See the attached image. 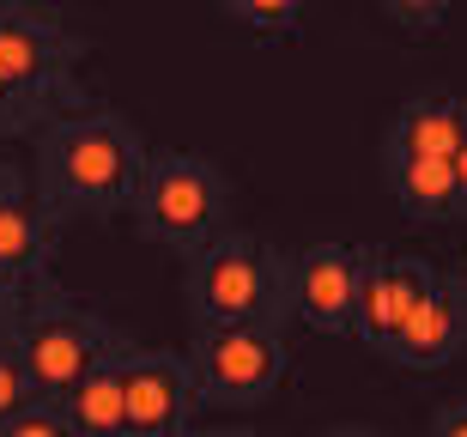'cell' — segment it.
Listing matches in <instances>:
<instances>
[{
    "label": "cell",
    "mask_w": 467,
    "mask_h": 437,
    "mask_svg": "<svg viewBox=\"0 0 467 437\" xmlns=\"http://www.w3.org/2000/svg\"><path fill=\"white\" fill-rule=\"evenodd\" d=\"M292 262L249 231H219L189 255V316L194 328L225 322H279Z\"/></svg>",
    "instance_id": "2"
},
{
    "label": "cell",
    "mask_w": 467,
    "mask_h": 437,
    "mask_svg": "<svg viewBox=\"0 0 467 437\" xmlns=\"http://www.w3.org/2000/svg\"><path fill=\"white\" fill-rule=\"evenodd\" d=\"M73 61H79V43L61 36L55 25L18 13V6H0V79L36 104V98H73Z\"/></svg>",
    "instance_id": "7"
},
{
    "label": "cell",
    "mask_w": 467,
    "mask_h": 437,
    "mask_svg": "<svg viewBox=\"0 0 467 437\" xmlns=\"http://www.w3.org/2000/svg\"><path fill=\"white\" fill-rule=\"evenodd\" d=\"M462 347H467V292H462V274H443L431 286V297L389 334L382 352L400 370H443Z\"/></svg>",
    "instance_id": "9"
},
{
    "label": "cell",
    "mask_w": 467,
    "mask_h": 437,
    "mask_svg": "<svg viewBox=\"0 0 467 437\" xmlns=\"http://www.w3.org/2000/svg\"><path fill=\"white\" fill-rule=\"evenodd\" d=\"M455 176H462V201H467V140L455 146Z\"/></svg>",
    "instance_id": "21"
},
{
    "label": "cell",
    "mask_w": 467,
    "mask_h": 437,
    "mask_svg": "<svg viewBox=\"0 0 467 437\" xmlns=\"http://www.w3.org/2000/svg\"><path fill=\"white\" fill-rule=\"evenodd\" d=\"M55 255V207L25 182L0 176V292L43 280Z\"/></svg>",
    "instance_id": "10"
},
{
    "label": "cell",
    "mask_w": 467,
    "mask_h": 437,
    "mask_svg": "<svg viewBox=\"0 0 467 437\" xmlns=\"http://www.w3.org/2000/svg\"><path fill=\"white\" fill-rule=\"evenodd\" d=\"M194 389L201 401L219 407H261L285 383V340L279 322H225V328H194L189 347Z\"/></svg>",
    "instance_id": "5"
},
{
    "label": "cell",
    "mask_w": 467,
    "mask_h": 437,
    "mask_svg": "<svg viewBox=\"0 0 467 437\" xmlns=\"http://www.w3.org/2000/svg\"><path fill=\"white\" fill-rule=\"evenodd\" d=\"M382 13L395 18L400 31H413V36H431L437 25H443V18H450V6L455 0H377Z\"/></svg>",
    "instance_id": "17"
},
{
    "label": "cell",
    "mask_w": 467,
    "mask_h": 437,
    "mask_svg": "<svg viewBox=\"0 0 467 437\" xmlns=\"http://www.w3.org/2000/svg\"><path fill=\"white\" fill-rule=\"evenodd\" d=\"M25 109H31V104H25V98H18V91L0 79V116H25Z\"/></svg>",
    "instance_id": "20"
},
{
    "label": "cell",
    "mask_w": 467,
    "mask_h": 437,
    "mask_svg": "<svg viewBox=\"0 0 467 437\" xmlns=\"http://www.w3.org/2000/svg\"><path fill=\"white\" fill-rule=\"evenodd\" d=\"M225 207H231V182L225 171L201 152H146V171H140L134 189V225L146 244L164 249H194L225 231Z\"/></svg>",
    "instance_id": "3"
},
{
    "label": "cell",
    "mask_w": 467,
    "mask_h": 437,
    "mask_svg": "<svg viewBox=\"0 0 467 437\" xmlns=\"http://www.w3.org/2000/svg\"><path fill=\"white\" fill-rule=\"evenodd\" d=\"M462 292H467V267H462Z\"/></svg>",
    "instance_id": "22"
},
{
    "label": "cell",
    "mask_w": 467,
    "mask_h": 437,
    "mask_svg": "<svg viewBox=\"0 0 467 437\" xmlns=\"http://www.w3.org/2000/svg\"><path fill=\"white\" fill-rule=\"evenodd\" d=\"M467 140V98L431 91L395 109L382 152H419V158H455V146Z\"/></svg>",
    "instance_id": "12"
},
{
    "label": "cell",
    "mask_w": 467,
    "mask_h": 437,
    "mask_svg": "<svg viewBox=\"0 0 467 437\" xmlns=\"http://www.w3.org/2000/svg\"><path fill=\"white\" fill-rule=\"evenodd\" d=\"M36 171H43V201L55 213H91V219H116L134 207L140 171H146V146L121 116L91 109V116H61L43 128L36 146Z\"/></svg>",
    "instance_id": "1"
},
{
    "label": "cell",
    "mask_w": 467,
    "mask_h": 437,
    "mask_svg": "<svg viewBox=\"0 0 467 437\" xmlns=\"http://www.w3.org/2000/svg\"><path fill=\"white\" fill-rule=\"evenodd\" d=\"M382 182H389V194L400 201V213H407V219H419V225H450V219H467L455 158L382 152Z\"/></svg>",
    "instance_id": "11"
},
{
    "label": "cell",
    "mask_w": 467,
    "mask_h": 437,
    "mask_svg": "<svg viewBox=\"0 0 467 437\" xmlns=\"http://www.w3.org/2000/svg\"><path fill=\"white\" fill-rule=\"evenodd\" d=\"M425 432H431V437H467V401H443V407H431Z\"/></svg>",
    "instance_id": "19"
},
{
    "label": "cell",
    "mask_w": 467,
    "mask_h": 437,
    "mask_svg": "<svg viewBox=\"0 0 467 437\" xmlns=\"http://www.w3.org/2000/svg\"><path fill=\"white\" fill-rule=\"evenodd\" d=\"M13 334L18 359L31 370V389L36 395H61L73 377H86L98 359H116L128 340L121 328H109V316L73 304V297H55V292H36L25 304H13Z\"/></svg>",
    "instance_id": "4"
},
{
    "label": "cell",
    "mask_w": 467,
    "mask_h": 437,
    "mask_svg": "<svg viewBox=\"0 0 467 437\" xmlns=\"http://www.w3.org/2000/svg\"><path fill=\"white\" fill-rule=\"evenodd\" d=\"M25 395H36V389H31V370H25V359H18L13 334H0V413H13Z\"/></svg>",
    "instance_id": "18"
},
{
    "label": "cell",
    "mask_w": 467,
    "mask_h": 437,
    "mask_svg": "<svg viewBox=\"0 0 467 437\" xmlns=\"http://www.w3.org/2000/svg\"><path fill=\"white\" fill-rule=\"evenodd\" d=\"M61 413H67L73 437H121L128 432V413H121V359H98L86 377H73L61 395Z\"/></svg>",
    "instance_id": "13"
},
{
    "label": "cell",
    "mask_w": 467,
    "mask_h": 437,
    "mask_svg": "<svg viewBox=\"0 0 467 437\" xmlns=\"http://www.w3.org/2000/svg\"><path fill=\"white\" fill-rule=\"evenodd\" d=\"M0 437H73L55 395H25L13 413H0Z\"/></svg>",
    "instance_id": "16"
},
{
    "label": "cell",
    "mask_w": 467,
    "mask_h": 437,
    "mask_svg": "<svg viewBox=\"0 0 467 437\" xmlns=\"http://www.w3.org/2000/svg\"><path fill=\"white\" fill-rule=\"evenodd\" d=\"M121 413L128 437H182L194 432V365L189 352H158V347H121Z\"/></svg>",
    "instance_id": "6"
},
{
    "label": "cell",
    "mask_w": 467,
    "mask_h": 437,
    "mask_svg": "<svg viewBox=\"0 0 467 437\" xmlns=\"http://www.w3.org/2000/svg\"><path fill=\"white\" fill-rule=\"evenodd\" d=\"M352 297H358V249L316 244L285 274V304L316 334H352Z\"/></svg>",
    "instance_id": "8"
},
{
    "label": "cell",
    "mask_w": 467,
    "mask_h": 437,
    "mask_svg": "<svg viewBox=\"0 0 467 437\" xmlns=\"http://www.w3.org/2000/svg\"><path fill=\"white\" fill-rule=\"evenodd\" d=\"M304 6H310V0H225V13H237L261 43H292Z\"/></svg>",
    "instance_id": "15"
},
{
    "label": "cell",
    "mask_w": 467,
    "mask_h": 437,
    "mask_svg": "<svg viewBox=\"0 0 467 437\" xmlns=\"http://www.w3.org/2000/svg\"><path fill=\"white\" fill-rule=\"evenodd\" d=\"M207 6H225V0H207Z\"/></svg>",
    "instance_id": "23"
},
{
    "label": "cell",
    "mask_w": 467,
    "mask_h": 437,
    "mask_svg": "<svg viewBox=\"0 0 467 437\" xmlns=\"http://www.w3.org/2000/svg\"><path fill=\"white\" fill-rule=\"evenodd\" d=\"M352 334L370 352L389 347V249L358 244V297H352Z\"/></svg>",
    "instance_id": "14"
}]
</instances>
